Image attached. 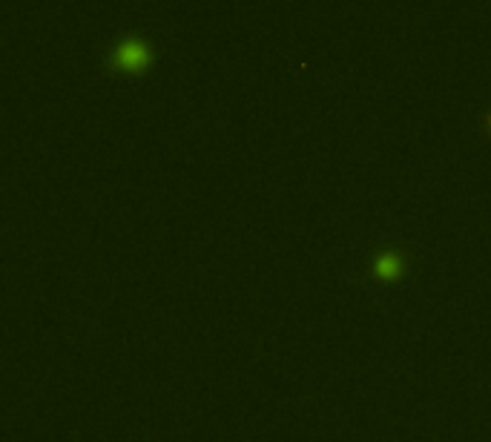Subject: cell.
<instances>
[{
  "label": "cell",
  "instance_id": "cell-1",
  "mask_svg": "<svg viewBox=\"0 0 491 442\" xmlns=\"http://www.w3.org/2000/svg\"><path fill=\"white\" fill-rule=\"evenodd\" d=\"M144 55H147V49L141 40H127L118 46V61H124V64H138Z\"/></svg>",
  "mask_w": 491,
  "mask_h": 442
},
{
  "label": "cell",
  "instance_id": "cell-2",
  "mask_svg": "<svg viewBox=\"0 0 491 442\" xmlns=\"http://www.w3.org/2000/svg\"><path fill=\"white\" fill-rule=\"evenodd\" d=\"M400 267H402L400 256L385 253V256H379V259H376V273H379V276H397V273H400Z\"/></svg>",
  "mask_w": 491,
  "mask_h": 442
},
{
  "label": "cell",
  "instance_id": "cell-3",
  "mask_svg": "<svg viewBox=\"0 0 491 442\" xmlns=\"http://www.w3.org/2000/svg\"><path fill=\"white\" fill-rule=\"evenodd\" d=\"M488 124H491V118H488Z\"/></svg>",
  "mask_w": 491,
  "mask_h": 442
}]
</instances>
